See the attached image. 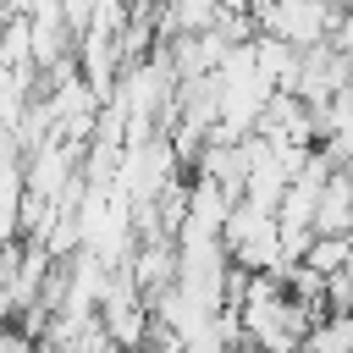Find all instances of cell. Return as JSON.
I'll return each instance as SVG.
<instances>
[{"mask_svg":"<svg viewBox=\"0 0 353 353\" xmlns=\"http://www.w3.org/2000/svg\"><path fill=\"white\" fill-rule=\"evenodd\" d=\"M336 17H342V11H336L331 0H259V6H254V28L287 39L292 50L325 44L331 28H336Z\"/></svg>","mask_w":353,"mask_h":353,"instance_id":"cell-1","label":"cell"},{"mask_svg":"<svg viewBox=\"0 0 353 353\" xmlns=\"http://www.w3.org/2000/svg\"><path fill=\"white\" fill-rule=\"evenodd\" d=\"M325 309H342V314H353V259H347L336 276H325Z\"/></svg>","mask_w":353,"mask_h":353,"instance_id":"cell-2","label":"cell"}]
</instances>
